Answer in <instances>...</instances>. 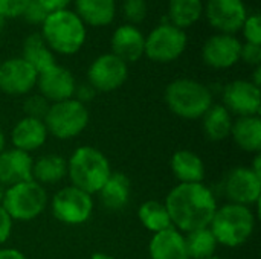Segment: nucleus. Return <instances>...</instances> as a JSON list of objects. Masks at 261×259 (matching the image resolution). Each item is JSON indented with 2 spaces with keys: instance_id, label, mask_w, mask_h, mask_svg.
<instances>
[{
  "instance_id": "f257e3e1",
  "label": "nucleus",
  "mask_w": 261,
  "mask_h": 259,
  "mask_svg": "<svg viewBox=\"0 0 261 259\" xmlns=\"http://www.w3.org/2000/svg\"><path fill=\"white\" fill-rule=\"evenodd\" d=\"M171 224L182 234L210 227L217 211L213 191L203 183H179L164 202Z\"/></svg>"
},
{
  "instance_id": "f03ea898",
  "label": "nucleus",
  "mask_w": 261,
  "mask_h": 259,
  "mask_svg": "<svg viewBox=\"0 0 261 259\" xmlns=\"http://www.w3.org/2000/svg\"><path fill=\"white\" fill-rule=\"evenodd\" d=\"M41 37L54 53L73 55L86 43V24L72 9L47 14L41 24Z\"/></svg>"
},
{
  "instance_id": "7ed1b4c3",
  "label": "nucleus",
  "mask_w": 261,
  "mask_h": 259,
  "mask_svg": "<svg viewBox=\"0 0 261 259\" xmlns=\"http://www.w3.org/2000/svg\"><path fill=\"white\" fill-rule=\"evenodd\" d=\"M110 174L112 166L109 159L95 147H80L67 160V177L72 186L90 195L98 194Z\"/></svg>"
},
{
  "instance_id": "20e7f679",
  "label": "nucleus",
  "mask_w": 261,
  "mask_h": 259,
  "mask_svg": "<svg viewBox=\"0 0 261 259\" xmlns=\"http://www.w3.org/2000/svg\"><path fill=\"white\" fill-rule=\"evenodd\" d=\"M210 229L217 244L229 249L240 247L255 231V215L248 206L226 203L217 208Z\"/></svg>"
},
{
  "instance_id": "39448f33",
  "label": "nucleus",
  "mask_w": 261,
  "mask_h": 259,
  "mask_svg": "<svg viewBox=\"0 0 261 259\" xmlns=\"http://www.w3.org/2000/svg\"><path fill=\"white\" fill-rule=\"evenodd\" d=\"M170 111L182 119H200L213 105L211 90L200 81L177 78L171 81L164 93Z\"/></svg>"
},
{
  "instance_id": "423d86ee",
  "label": "nucleus",
  "mask_w": 261,
  "mask_h": 259,
  "mask_svg": "<svg viewBox=\"0 0 261 259\" xmlns=\"http://www.w3.org/2000/svg\"><path fill=\"white\" fill-rule=\"evenodd\" d=\"M2 206L14 221H31L47 206V192L35 180H26L5 189Z\"/></svg>"
},
{
  "instance_id": "0eeeda50",
  "label": "nucleus",
  "mask_w": 261,
  "mask_h": 259,
  "mask_svg": "<svg viewBox=\"0 0 261 259\" xmlns=\"http://www.w3.org/2000/svg\"><path fill=\"white\" fill-rule=\"evenodd\" d=\"M89 119L90 114L86 104L70 98L50 104L43 122L49 134L60 140H67L81 134L86 130Z\"/></svg>"
},
{
  "instance_id": "6e6552de",
  "label": "nucleus",
  "mask_w": 261,
  "mask_h": 259,
  "mask_svg": "<svg viewBox=\"0 0 261 259\" xmlns=\"http://www.w3.org/2000/svg\"><path fill=\"white\" fill-rule=\"evenodd\" d=\"M188 35L184 29L176 27L168 21H162L145 37L144 55L154 63L176 61L187 49Z\"/></svg>"
},
{
  "instance_id": "1a4fd4ad",
  "label": "nucleus",
  "mask_w": 261,
  "mask_h": 259,
  "mask_svg": "<svg viewBox=\"0 0 261 259\" xmlns=\"http://www.w3.org/2000/svg\"><path fill=\"white\" fill-rule=\"evenodd\" d=\"M54 217L69 226H78L89 221L93 212V198L90 194L69 185L61 188L50 203Z\"/></svg>"
},
{
  "instance_id": "9d476101",
  "label": "nucleus",
  "mask_w": 261,
  "mask_h": 259,
  "mask_svg": "<svg viewBox=\"0 0 261 259\" xmlns=\"http://www.w3.org/2000/svg\"><path fill=\"white\" fill-rule=\"evenodd\" d=\"M128 78V64L112 52L102 53L87 69V82L95 92L109 93L118 90Z\"/></svg>"
},
{
  "instance_id": "9b49d317",
  "label": "nucleus",
  "mask_w": 261,
  "mask_h": 259,
  "mask_svg": "<svg viewBox=\"0 0 261 259\" xmlns=\"http://www.w3.org/2000/svg\"><path fill=\"white\" fill-rule=\"evenodd\" d=\"M223 192L228 203L251 208L260 200L261 176L254 172L249 166L234 168L225 179Z\"/></svg>"
},
{
  "instance_id": "f8f14e48",
  "label": "nucleus",
  "mask_w": 261,
  "mask_h": 259,
  "mask_svg": "<svg viewBox=\"0 0 261 259\" xmlns=\"http://www.w3.org/2000/svg\"><path fill=\"white\" fill-rule=\"evenodd\" d=\"M203 14L216 31L236 35L249 12L243 0H206Z\"/></svg>"
},
{
  "instance_id": "ddd939ff",
  "label": "nucleus",
  "mask_w": 261,
  "mask_h": 259,
  "mask_svg": "<svg viewBox=\"0 0 261 259\" xmlns=\"http://www.w3.org/2000/svg\"><path fill=\"white\" fill-rule=\"evenodd\" d=\"M223 107L237 118L258 116L261 108L260 87L249 79H236L223 89Z\"/></svg>"
},
{
  "instance_id": "4468645a",
  "label": "nucleus",
  "mask_w": 261,
  "mask_h": 259,
  "mask_svg": "<svg viewBox=\"0 0 261 259\" xmlns=\"http://www.w3.org/2000/svg\"><path fill=\"white\" fill-rule=\"evenodd\" d=\"M37 70L21 56L0 63V90L6 95H28L37 85Z\"/></svg>"
},
{
  "instance_id": "2eb2a0df",
  "label": "nucleus",
  "mask_w": 261,
  "mask_h": 259,
  "mask_svg": "<svg viewBox=\"0 0 261 259\" xmlns=\"http://www.w3.org/2000/svg\"><path fill=\"white\" fill-rule=\"evenodd\" d=\"M240 49L242 41L237 38V35L219 32L205 41L202 47V58L208 67L223 70L236 66L240 61Z\"/></svg>"
},
{
  "instance_id": "dca6fc26",
  "label": "nucleus",
  "mask_w": 261,
  "mask_h": 259,
  "mask_svg": "<svg viewBox=\"0 0 261 259\" xmlns=\"http://www.w3.org/2000/svg\"><path fill=\"white\" fill-rule=\"evenodd\" d=\"M35 87H38V92L43 98H46L50 104H55L73 98L76 81L69 69L54 64L38 73Z\"/></svg>"
},
{
  "instance_id": "f3484780",
  "label": "nucleus",
  "mask_w": 261,
  "mask_h": 259,
  "mask_svg": "<svg viewBox=\"0 0 261 259\" xmlns=\"http://www.w3.org/2000/svg\"><path fill=\"white\" fill-rule=\"evenodd\" d=\"M112 53L122 60L125 64L136 63L144 56L145 50V35L138 26L121 24L115 29L110 38Z\"/></svg>"
},
{
  "instance_id": "a211bd4d",
  "label": "nucleus",
  "mask_w": 261,
  "mask_h": 259,
  "mask_svg": "<svg viewBox=\"0 0 261 259\" xmlns=\"http://www.w3.org/2000/svg\"><path fill=\"white\" fill-rule=\"evenodd\" d=\"M32 162L31 154L15 150L5 148L0 153V183L5 188L26 182L32 179Z\"/></svg>"
},
{
  "instance_id": "6ab92c4d",
  "label": "nucleus",
  "mask_w": 261,
  "mask_h": 259,
  "mask_svg": "<svg viewBox=\"0 0 261 259\" xmlns=\"http://www.w3.org/2000/svg\"><path fill=\"white\" fill-rule=\"evenodd\" d=\"M47 136V128L41 119L24 116L14 125L11 131V143L12 148L31 154L46 143Z\"/></svg>"
},
{
  "instance_id": "aec40b11",
  "label": "nucleus",
  "mask_w": 261,
  "mask_h": 259,
  "mask_svg": "<svg viewBox=\"0 0 261 259\" xmlns=\"http://www.w3.org/2000/svg\"><path fill=\"white\" fill-rule=\"evenodd\" d=\"M148 253L151 259H190L185 235L174 227L153 234L148 244Z\"/></svg>"
},
{
  "instance_id": "412c9836",
  "label": "nucleus",
  "mask_w": 261,
  "mask_h": 259,
  "mask_svg": "<svg viewBox=\"0 0 261 259\" xmlns=\"http://www.w3.org/2000/svg\"><path fill=\"white\" fill-rule=\"evenodd\" d=\"M170 168L179 183H203L205 163L199 154L190 150H179L171 156Z\"/></svg>"
},
{
  "instance_id": "4be33fe9",
  "label": "nucleus",
  "mask_w": 261,
  "mask_h": 259,
  "mask_svg": "<svg viewBox=\"0 0 261 259\" xmlns=\"http://www.w3.org/2000/svg\"><path fill=\"white\" fill-rule=\"evenodd\" d=\"M130 194H132L130 179L119 171H112L102 188L98 191L99 202L109 211L124 209L130 200Z\"/></svg>"
},
{
  "instance_id": "5701e85b",
  "label": "nucleus",
  "mask_w": 261,
  "mask_h": 259,
  "mask_svg": "<svg viewBox=\"0 0 261 259\" xmlns=\"http://www.w3.org/2000/svg\"><path fill=\"white\" fill-rule=\"evenodd\" d=\"M234 143L252 154H260L261 151V119L260 116H243L232 122L231 136Z\"/></svg>"
},
{
  "instance_id": "b1692460",
  "label": "nucleus",
  "mask_w": 261,
  "mask_h": 259,
  "mask_svg": "<svg viewBox=\"0 0 261 259\" xmlns=\"http://www.w3.org/2000/svg\"><path fill=\"white\" fill-rule=\"evenodd\" d=\"M73 11L86 26H107L115 20L116 0H75Z\"/></svg>"
},
{
  "instance_id": "393cba45",
  "label": "nucleus",
  "mask_w": 261,
  "mask_h": 259,
  "mask_svg": "<svg viewBox=\"0 0 261 259\" xmlns=\"http://www.w3.org/2000/svg\"><path fill=\"white\" fill-rule=\"evenodd\" d=\"M67 176V160L60 154H43L32 162V180L43 185H54Z\"/></svg>"
},
{
  "instance_id": "a878e982",
  "label": "nucleus",
  "mask_w": 261,
  "mask_h": 259,
  "mask_svg": "<svg viewBox=\"0 0 261 259\" xmlns=\"http://www.w3.org/2000/svg\"><path fill=\"white\" fill-rule=\"evenodd\" d=\"M232 116L222 104H213L202 116V127L205 136L213 142H222L231 136Z\"/></svg>"
},
{
  "instance_id": "bb28decb",
  "label": "nucleus",
  "mask_w": 261,
  "mask_h": 259,
  "mask_svg": "<svg viewBox=\"0 0 261 259\" xmlns=\"http://www.w3.org/2000/svg\"><path fill=\"white\" fill-rule=\"evenodd\" d=\"M21 58L29 63L37 73L49 69L50 66L57 64L55 61V53L50 50V47L46 44L40 32H34L28 35L23 41V52Z\"/></svg>"
},
{
  "instance_id": "cd10ccee",
  "label": "nucleus",
  "mask_w": 261,
  "mask_h": 259,
  "mask_svg": "<svg viewBox=\"0 0 261 259\" xmlns=\"http://www.w3.org/2000/svg\"><path fill=\"white\" fill-rule=\"evenodd\" d=\"M203 6V0H170L168 23L185 31L202 18Z\"/></svg>"
},
{
  "instance_id": "c85d7f7f",
  "label": "nucleus",
  "mask_w": 261,
  "mask_h": 259,
  "mask_svg": "<svg viewBox=\"0 0 261 259\" xmlns=\"http://www.w3.org/2000/svg\"><path fill=\"white\" fill-rule=\"evenodd\" d=\"M138 217H139V221L142 223V226L153 234H158L161 231L173 227L165 205L158 200L144 202L138 211Z\"/></svg>"
},
{
  "instance_id": "c756f323",
  "label": "nucleus",
  "mask_w": 261,
  "mask_h": 259,
  "mask_svg": "<svg viewBox=\"0 0 261 259\" xmlns=\"http://www.w3.org/2000/svg\"><path fill=\"white\" fill-rule=\"evenodd\" d=\"M185 235V246L190 259H205L216 255L217 241L210 227L197 229Z\"/></svg>"
},
{
  "instance_id": "7c9ffc66",
  "label": "nucleus",
  "mask_w": 261,
  "mask_h": 259,
  "mask_svg": "<svg viewBox=\"0 0 261 259\" xmlns=\"http://www.w3.org/2000/svg\"><path fill=\"white\" fill-rule=\"evenodd\" d=\"M122 14H124V18L127 20V24L138 26L147 18L148 5L145 0H124Z\"/></svg>"
},
{
  "instance_id": "2f4dec72",
  "label": "nucleus",
  "mask_w": 261,
  "mask_h": 259,
  "mask_svg": "<svg viewBox=\"0 0 261 259\" xmlns=\"http://www.w3.org/2000/svg\"><path fill=\"white\" fill-rule=\"evenodd\" d=\"M49 107H50V102L46 98H43L40 93L28 96L23 102V111L26 113V116L41 119V121L44 119Z\"/></svg>"
},
{
  "instance_id": "473e14b6",
  "label": "nucleus",
  "mask_w": 261,
  "mask_h": 259,
  "mask_svg": "<svg viewBox=\"0 0 261 259\" xmlns=\"http://www.w3.org/2000/svg\"><path fill=\"white\" fill-rule=\"evenodd\" d=\"M242 34L246 40V43L261 44V17L258 12L248 14L242 24Z\"/></svg>"
},
{
  "instance_id": "72a5a7b5",
  "label": "nucleus",
  "mask_w": 261,
  "mask_h": 259,
  "mask_svg": "<svg viewBox=\"0 0 261 259\" xmlns=\"http://www.w3.org/2000/svg\"><path fill=\"white\" fill-rule=\"evenodd\" d=\"M47 11L37 2V0H31V3L28 5V8L24 9V12H23V18H24V21L26 23H29V24H34V26H41L43 24V21L46 20V17H47Z\"/></svg>"
},
{
  "instance_id": "f704fd0d",
  "label": "nucleus",
  "mask_w": 261,
  "mask_h": 259,
  "mask_svg": "<svg viewBox=\"0 0 261 259\" xmlns=\"http://www.w3.org/2000/svg\"><path fill=\"white\" fill-rule=\"evenodd\" d=\"M31 0H0V15L5 18L21 17Z\"/></svg>"
},
{
  "instance_id": "c9c22d12",
  "label": "nucleus",
  "mask_w": 261,
  "mask_h": 259,
  "mask_svg": "<svg viewBox=\"0 0 261 259\" xmlns=\"http://www.w3.org/2000/svg\"><path fill=\"white\" fill-rule=\"evenodd\" d=\"M240 60L249 66H260L261 64V44L254 43H242L240 49Z\"/></svg>"
},
{
  "instance_id": "e433bc0d",
  "label": "nucleus",
  "mask_w": 261,
  "mask_h": 259,
  "mask_svg": "<svg viewBox=\"0 0 261 259\" xmlns=\"http://www.w3.org/2000/svg\"><path fill=\"white\" fill-rule=\"evenodd\" d=\"M12 224H14V220L9 217V214L5 211V208L0 205V246L9 240V237L12 234Z\"/></svg>"
},
{
  "instance_id": "4c0bfd02",
  "label": "nucleus",
  "mask_w": 261,
  "mask_h": 259,
  "mask_svg": "<svg viewBox=\"0 0 261 259\" xmlns=\"http://www.w3.org/2000/svg\"><path fill=\"white\" fill-rule=\"evenodd\" d=\"M95 95H96L95 89H93L89 82H86V84H80V85H76L73 98H75V99H78L80 102L86 104L87 101H92V99L95 98Z\"/></svg>"
},
{
  "instance_id": "58836bf2",
  "label": "nucleus",
  "mask_w": 261,
  "mask_h": 259,
  "mask_svg": "<svg viewBox=\"0 0 261 259\" xmlns=\"http://www.w3.org/2000/svg\"><path fill=\"white\" fill-rule=\"evenodd\" d=\"M37 2L50 14V12H57L61 9H67L72 0H37Z\"/></svg>"
},
{
  "instance_id": "ea45409f",
  "label": "nucleus",
  "mask_w": 261,
  "mask_h": 259,
  "mask_svg": "<svg viewBox=\"0 0 261 259\" xmlns=\"http://www.w3.org/2000/svg\"><path fill=\"white\" fill-rule=\"evenodd\" d=\"M0 259H28L17 249H0Z\"/></svg>"
},
{
  "instance_id": "a19ab883",
  "label": "nucleus",
  "mask_w": 261,
  "mask_h": 259,
  "mask_svg": "<svg viewBox=\"0 0 261 259\" xmlns=\"http://www.w3.org/2000/svg\"><path fill=\"white\" fill-rule=\"evenodd\" d=\"M255 70H254V79H249L251 82H254L257 87H260L261 84V66H257V67H254Z\"/></svg>"
},
{
  "instance_id": "79ce46f5",
  "label": "nucleus",
  "mask_w": 261,
  "mask_h": 259,
  "mask_svg": "<svg viewBox=\"0 0 261 259\" xmlns=\"http://www.w3.org/2000/svg\"><path fill=\"white\" fill-rule=\"evenodd\" d=\"M89 259H115V258H113V256H110V255H107V253L96 252V253H93V255H92Z\"/></svg>"
},
{
  "instance_id": "37998d69",
  "label": "nucleus",
  "mask_w": 261,
  "mask_h": 259,
  "mask_svg": "<svg viewBox=\"0 0 261 259\" xmlns=\"http://www.w3.org/2000/svg\"><path fill=\"white\" fill-rule=\"evenodd\" d=\"M6 148V137H5V133L0 127V153Z\"/></svg>"
},
{
  "instance_id": "c03bdc74",
  "label": "nucleus",
  "mask_w": 261,
  "mask_h": 259,
  "mask_svg": "<svg viewBox=\"0 0 261 259\" xmlns=\"http://www.w3.org/2000/svg\"><path fill=\"white\" fill-rule=\"evenodd\" d=\"M5 26H6V18L0 15V34L3 32V29H5Z\"/></svg>"
},
{
  "instance_id": "a18cd8bd",
  "label": "nucleus",
  "mask_w": 261,
  "mask_h": 259,
  "mask_svg": "<svg viewBox=\"0 0 261 259\" xmlns=\"http://www.w3.org/2000/svg\"><path fill=\"white\" fill-rule=\"evenodd\" d=\"M5 189H6V188H5V186H3V185L0 183V205H2V200H3V195H5Z\"/></svg>"
},
{
  "instance_id": "49530a36",
  "label": "nucleus",
  "mask_w": 261,
  "mask_h": 259,
  "mask_svg": "<svg viewBox=\"0 0 261 259\" xmlns=\"http://www.w3.org/2000/svg\"><path fill=\"white\" fill-rule=\"evenodd\" d=\"M205 259H223V258H220V256H217V255H213V256H210V258H205Z\"/></svg>"
}]
</instances>
